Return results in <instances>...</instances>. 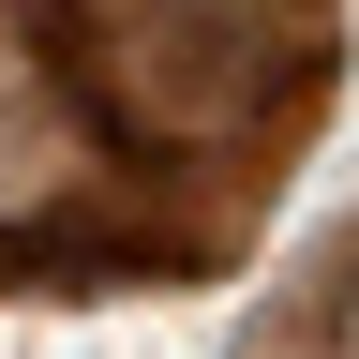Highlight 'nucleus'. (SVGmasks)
Masks as SVG:
<instances>
[{
    "label": "nucleus",
    "mask_w": 359,
    "mask_h": 359,
    "mask_svg": "<svg viewBox=\"0 0 359 359\" xmlns=\"http://www.w3.org/2000/svg\"><path fill=\"white\" fill-rule=\"evenodd\" d=\"M45 45L120 150L180 165V150H240L285 105H314L330 0H45Z\"/></svg>",
    "instance_id": "nucleus-1"
}]
</instances>
